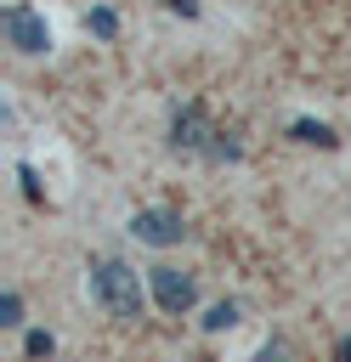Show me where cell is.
<instances>
[{"label":"cell","instance_id":"1","mask_svg":"<svg viewBox=\"0 0 351 362\" xmlns=\"http://www.w3.org/2000/svg\"><path fill=\"white\" fill-rule=\"evenodd\" d=\"M91 294L119 322L142 317V283H136V266H125V260H91Z\"/></svg>","mask_w":351,"mask_h":362},{"label":"cell","instance_id":"2","mask_svg":"<svg viewBox=\"0 0 351 362\" xmlns=\"http://www.w3.org/2000/svg\"><path fill=\"white\" fill-rule=\"evenodd\" d=\"M6 40H11L23 57H45V51H51V23H45L34 6H6Z\"/></svg>","mask_w":351,"mask_h":362},{"label":"cell","instance_id":"3","mask_svg":"<svg viewBox=\"0 0 351 362\" xmlns=\"http://www.w3.org/2000/svg\"><path fill=\"white\" fill-rule=\"evenodd\" d=\"M147 283H153V300H159L170 317L192 311V300H198V283H192L181 266H153V272H147Z\"/></svg>","mask_w":351,"mask_h":362},{"label":"cell","instance_id":"4","mask_svg":"<svg viewBox=\"0 0 351 362\" xmlns=\"http://www.w3.org/2000/svg\"><path fill=\"white\" fill-rule=\"evenodd\" d=\"M209 141H215V130H209V119H204L198 102H187V107L170 113V147H181V153H209Z\"/></svg>","mask_w":351,"mask_h":362},{"label":"cell","instance_id":"5","mask_svg":"<svg viewBox=\"0 0 351 362\" xmlns=\"http://www.w3.org/2000/svg\"><path fill=\"white\" fill-rule=\"evenodd\" d=\"M130 232H136L142 243H153V249H170V243H181V238H187V221H181L176 209H136Z\"/></svg>","mask_w":351,"mask_h":362},{"label":"cell","instance_id":"6","mask_svg":"<svg viewBox=\"0 0 351 362\" xmlns=\"http://www.w3.org/2000/svg\"><path fill=\"white\" fill-rule=\"evenodd\" d=\"M289 136H294V141H306V147H340V136H334L323 119H294V124H289Z\"/></svg>","mask_w":351,"mask_h":362},{"label":"cell","instance_id":"7","mask_svg":"<svg viewBox=\"0 0 351 362\" xmlns=\"http://www.w3.org/2000/svg\"><path fill=\"white\" fill-rule=\"evenodd\" d=\"M238 317H243V305H238V300H215V305H209V317H204V328H209V334H221V328H238Z\"/></svg>","mask_w":351,"mask_h":362},{"label":"cell","instance_id":"8","mask_svg":"<svg viewBox=\"0 0 351 362\" xmlns=\"http://www.w3.org/2000/svg\"><path fill=\"white\" fill-rule=\"evenodd\" d=\"M85 23H91V34H96V40H113V34H119V17H113L108 6H96V11L85 17Z\"/></svg>","mask_w":351,"mask_h":362},{"label":"cell","instance_id":"9","mask_svg":"<svg viewBox=\"0 0 351 362\" xmlns=\"http://www.w3.org/2000/svg\"><path fill=\"white\" fill-rule=\"evenodd\" d=\"M0 322H6V328H17V322H23V294H17V288H6V294H0Z\"/></svg>","mask_w":351,"mask_h":362},{"label":"cell","instance_id":"10","mask_svg":"<svg viewBox=\"0 0 351 362\" xmlns=\"http://www.w3.org/2000/svg\"><path fill=\"white\" fill-rule=\"evenodd\" d=\"M28 356H51V334L34 328V334H28Z\"/></svg>","mask_w":351,"mask_h":362},{"label":"cell","instance_id":"11","mask_svg":"<svg viewBox=\"0 0 351 362\" xmlns=\"http://www.w3.org/2000/svg\"><path fill=\"white\" fill-rule=\"evenodd\" d=\"M170 11L176 17H198V0H170Z\"/></svg>","mask_w":351,"mask_h":362},{"label":"cell","instance_id":"12","mask_svg":"<svg viewBox=\"0 0 351 362\" xmlns=\"http://www.w3.org/2000/svg\"><path fill=\"white\" fill-rule=\"evenodd\" d=\"M334 362H351V334H345V339L334 345Z\"/></svg>","mask_w":351,"mask_h":362}]
</instances>
